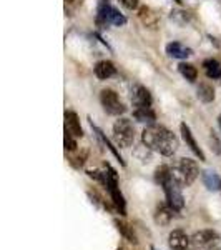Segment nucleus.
Here are the masks:
<instances>
[{"instance_id": "15", "label": "nucleus", "mask_w": 221, "mask_h": 250, "mask_svg": "<svg viewBox=\"0 0 221 250\" xmlns=\"http://www.w3.org/2000/svg\"><path fill=\"white\" fill-rule=\"evenodd\" d=\"M115 74H116V68L113 63L108 62V60H102V62H98L95 65V75L100 80H107V79L113 77Z\"/></svg>"}, {"instance_id": "16", "label": "nucleus", "mask_w": 221, "mask_h": 250, "mask_svg": "<svg viewBox=\"0 0 221 250\" xmlns=\"http://www.w3.org/2000/svg\"><path fill=\"white\" fill-rule=\"evenodd\" d=\"M202 180L204 184V187L211 192H218L221 188V179L218 177V173L213 170H204L202 172Z\"/></svg>"}, {"instance_id": "14", "label": "nucleus", "mask_w": 221, "mask_h": 250, "mask_svg": "<svg viewBox=\"0 0 221 250\" xmlns=\"http://www.w3.org/2000/svg\"><path fill=\"white\" fill-rule=\"evenodd\" d=\"M166 54L170 55V57H173V59H186V57H190L193 52H191V48L184 47L183 43L171 42V43H168V45H166Z\"/></svg>"}, {"instance_id": "28", "label": "nucleus", "mask_w": 221, "mask_h": 250, "mask_svg": "<svg viewBox=\"0 0 221 250\" xmlns=\"http://www.w3.org/2000/svg\"><path fill=\"white\" fill-rule=\"evenodd\" d=\"M118 250H120V249H118Z\"/></svg>"}, {"instance_id": "24", "label": "nucleus", "mask_w": 221, "mask_h": 250, "mask_svg": "<svg viewBox=\"0 0 221 250\" xmlns=\"http://www.w3.org/2000/svg\"><path fill=\"white\" fill-rule=\"evenodd\" d=\"M123 7H127L128 10H135L138 7V0H120Z\"/></svg>"}, {"instance_id": "11", "label": "nucleus", "mask_w": 221, "mask_h": 250, "mask_svg": "<svg viewBox=\"0 0 221 250\" xmlns=\"http://www.w3.org/2000/svg\"><path fill=\"white\" fill-rule=\"evenodd\" d=\"M138 19H140V22H142L145 27H148V29H156V27H158V23H160L158 15H156L155 12L150 9V7H140V9H138Z\"/></svg>"}, {"instance_id": "8", "label": "nucleus", "mask_w": 221, "mask_h": 250, "mask_svg": "<svg viewBox=\"0 0 221 250\" xmlns=\"http://www.w3.org/2000/svg\"><path fill=\"white\" fill-rule=\"evenodd\" d=\"M180 130H182V137H183L184 142H186L188 147H190V150H191L196 157H198L200 162H204V160H206V157H204L203 150L198 147V144H196V140H195V137H193V134H191L190 127H188L186 124H182V125H180Z\"/></svg>"}, {"instance_id": "4", "label": "nucleus", "mask_w": 221, "mask_h": 250, "mask_svg": "<svg viewBox=\"0 0 221 250\" xmlns=\"http://www.w3.org/2000/svg\"><path fill=\"white\" fill-rule=\"evenodd\" d=\"M165 195H166V204L170 205L171 208H175L176 212H180L184 207V199H183V193L180 190V184L176 182L173 179V175L170 179H166L162 184Z\"/></svg>"}, {"instance_id": "1", "label": "nucleus", "mask_w": 221, "mask_h": 250, "mask_svg": "<svg viewBox=\"0 0 221 250\" xmlns=\"http://www.w3.org/2000/svg\"><path fill=\"white\" fill-rule=\"evenodd\" d=\"M142 140L148 148H151V150L158 152V154L165 157H171L178 150L176 135L171 130H168L166 127H163V125H148L142 134Z\"/></svg>"}, {"instance_id": "27", "label": "nucleus", "mask_w": 221, "mask_h": 250, "mask_svg": "<svg viewBox=\"0 0 221 250\" xmlns=\"http://www.w3.org/2000/svg\"><path fill=\"white\" fill-rule=\"evenodd\" d=\"M175 2H178V3H180V2H182V0H175Z\"/></svg>"}, {"instance_id": "10", "label": "nucleus", "mask_w": 221, "mask_h": 250, "mask_svg": "<svg viewBox=\"0 0 221 250\" xmlns=\"http://www.w3.org/2000/svg\"><path fill=\"white\" fill-rule=\"evenodd\" d=\"M65 132H68L70 135H74L75 139L83 135V130H82V125H80L78 117L75 112H72V110L65 112Z\"/></svg>"}, {"instance_id": "2", "label": "nucleus", "mask_w": 221, "mask_h": 250, "mask_svg": "<svg viewBox=\"0 0 221 250\" xmlns=\"http://www.w3.org/2000/svg\"><path fill=\"white\" fill-rule=\"evenodd\" d=\"M171 175L182 187H188L196 180V177L200 175L198 165L195 160L191 159H180L171 165Z\"/></svg>"}, {"instance_id": "21", "label": "nucleus", "mask_w": 221, "mask_h": 250, "mask_svg": "<svg viewBox=\"0 0 221 250\" xmlns=\"http://www.w3.org/2000/svg\"><path fill=\"white\" fill-rule=\"evenodd\" d=\"M178 70H180V74L186 80H190V82H195L196 77H198V70H196V67L191 65V63H180Z\"/></svg>"}, {"instance_id": "18", "label": "nucleus", "mask_w": 221, "mask_h": 250, "mask_svg": "<svg viewBox=\"0 0 221 250\" xmlns=\"http://www.w3.org/2000/svg\"><path fill=\"white\" fill-rule=\"evenodd\" d=\"M203 67H204V72H206V75L210 79H221V65L218 60L215 59H208L203 62Z\"/></svg>"}, {"instance_id": "17", "label": "nucleus", "mask_w": 221, "mask_h": 250, "mask_svg": "<svg viewBox=\"0 0 221 250\" xmlns=\"http://www.w3.org/2000/svg\"><path fill=\"white\" fill-rule=\"evenodd\" d=\"M133 117H135L136 120H138V122L148 124V125L155 124V119H156V115H155V112L151 110V107L135 108V110H133Z\"/></svg>"}, {"instance_id": "12", "label": "nucleus", "mask_w": 221, "mask_h": 250, "mask_svg": "<svg viewBox=\"0 0 221 250\" xmlns=\"http://www.w3.org/2000/svg\"><path fill=\"white\" fill-rule=\"evenodd\" d=\"M175 208H171L170 205H160L158 208H156V213H155V222L158 225H168L171 220H173V217H175Z\"/></svg>"}, {"instance_id": "5", "label": "nucleus", "mask_w": 221, "mask_h": 250, "mask_svg": "<svg viewBox=\"0 0 221 250\" xmlns=\"http://www.w3.org/2000/svg\"><path fill=\"white\" fill-rule=\"evenodd\" d=\"M100 102H102L105 112H108V114H111V115H120L127 110V107L123 105L122 100L118 99V95H116L113 90H110V88L102 90V94H100Z\"/></svg>"}, {"instance_id": "9", "label": "nucleus", "mask_w": 221, "mask_h": 250, "mask_svg": "<svg viewBox=\"0 0 221 250\" xmlns=\"http://www.w3.org/2000/svg\"><path fill=\"white\" fill-rule=\"evenodd\" d=\"M131 102L135 108H145L151 107V94L142 85H136L133 88V95H131Z\"/></svg>"}, {"instance_id": "23", "label": "nucleus", "mask_w": 221, "mask_h": 250, "mask_svg": "<svg viewBox=\"0 0 221 250\" xmlns=\"http://www.w3.org/2000/svg\"><path fill=\"white\" fill-rule=\"evenodd\" d=\"M65 150H68V152L77 150V142H75V137L70 135L68 132H65Z\"/></svg>"}, {"instance_id": "26", "label": "nucleus", "mask_w": 221, "mask_h": 250, "mask_svg": "<svg viewBox=\"0 0 221 250\" xmlns=\"http://www.w3.org/2000/svg\"><path fill=\"white\" fill-rule=\"evenodd\" d=\"M218 124H220V128H221V115L218 117Z\"/></svg>"}, {"instance_id": "13", "label": "nucleus", "mask_w": 221, "mask_h": 250, "mask_svg": "<svg viewBox=\"0 0 221 250\" xmlns=\"http://www.w3.org/2000/svg\"><path fill=\"white\" fill-rule=\"evenodd\" d=\"M113 7L107 2V0H100L98 3V12H96V23L98 27H107L110 25V14Z\"/></svg>"}, {"instance_id": "25", "label": "nucleus", "mask_w": 221, "mask_h": 250, "mask_svg": "<svg viewBox=\"0 0 221 250\" xmlns=\"http://www.w3.org/2000/svg\"><path fill=\"white\" fill-rule=\"evenodd\" d=\"M82 3H83V0H65V7H68V9H72V10L78 9Z\"/></svg>"}, {"instance_id": "6", "label": "nucleus", "mask_w": 221, "mask_h": 250, "mask_svg": "<svg viewBox=\"0 0 221 250\" xmlns=\"http://www.w3.org/2000/svg\"><path fill=\"white\" fill-rule=\"evenodd\" d=\"M220 239V235L216 233L215 230H200L196 232L195 235L191 237V244L195 247H200V249H210L213 245L216 244V240Z\"/></svg>"}, {"instance_id": "20", "label": "nucleus", "mask_w": 221, "mask_h": 250, "mask_svg": "<svg viewBox=\"0 0 221 250\" xmlns=\"http://www.w3.org/2000/svg\"><path fill=\"white\" fill-rule=\"evenodd\" d=\"M115 225H116V229H118V232L122 233V235L125 237V239L130 242V244H138L133 229H131L130 225L125 224V222H120V220H115Z\"/></svg>"}, {"instance_id": "22", "label": "nucleus", "mask_w": 221, "mask_h": 250, "mask_svg": "<svg viewBox=\"0 0 221 250\" xmlns=\"http://www.w3.org/2000/svg\"><path fill=\"white\" fill-rule=\"evenodd\" d=\"M110 23L111 25H116V27H122L127 23V19L123 17L116 9H111V14H110Z\"/></svg>"}, {"instance_id": "19", "label": "nucleus", "mask_w": 221, "mask_h": 250, "mask_svg": "<svg viewBox=\"0 0 221 250\" xmlns=\"http://www.w3.org/2000/svg\"><path fill=\"white\" fill-rule=\"evenodd\" d=\"M198 99L204 104H210L215 100V88H213L210 83L203 82L202 85L198 87Z\"/></svg>"}, {"instance_id": "3", "label": "nucleus", "mask_w": 221, "mask_h": 250, "mask_svg": "<svg viewBox=\"0 0 221 250\" xmlns=\"http://www.w3.org/2000/svg\"><path fill=\"white\" fill-rule=\"evenodd\" d=\"M113 137L118 147H130L135 140V127L130 119H118L113 124Z\"/></svg>"}, {"instance_id": "7", "label": "nucleus", "mask_w": 221, "mask_h": 250, "mask_svg": "<svg viewBox=\"0 0 221 250\" xmlns=\"http://www.w3.org/2000/svg\"><path fill=\"white\" fill-rule=\"evenodd\" d=\"M190 237L182 229H175L173 232L168 235V245L171 250H188L190 247Z\"/></svg>"}]
</instances>
